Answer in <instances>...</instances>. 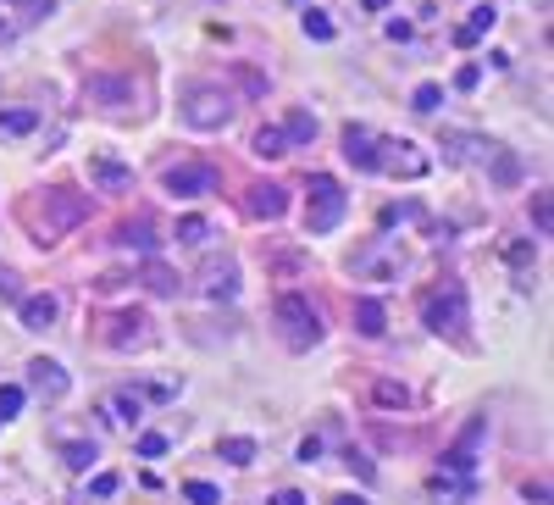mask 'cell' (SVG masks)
Instances as JSON below:
<instances>
[{
    "label": "cell",
    "mask_w": 554,
    "mask_h": 505,
    "mask_svg": "<svg viewBox=\"0 0 554 505\" xmlns=\"http://www.w3.org/2000/svg\"><path fill=\"white\" fill-rule=\"evenodd\" d=\"M89 211H94V200L89 195H78V189H67V183H56V189H45V217L34 223V244H56L67 228H78V223H89Z\"/></svg>",
    "instance_id": "6da1fadb"
},
{
    "label": "cell",
    "mask_w": 554,
    "mask_h": 505,
    "mask_svg": "<svg viewBox=\"0 0 554 505\" xmlns=\"http://www.w3.org/2000/svg\"><path fill=\"white\" fill-rule=\"evenodd\" d=\"M305 195H311V206H305V234H333V228L344 223V211H349L344 183L328 178V173H311V178H305Z\"/></svg>",
    "instance_id": "7a4b0ae2"
},
{
    "label": "cell",
    "mask_w": 554,
    "mask_h": 505,
    "mask_svg": "<svg viewBox=\"0 0 554 505\" xmlns=\"http://www.w3.org/2000/svg\"><path fill=\"white\" fill-rule=\"evenodd\" d=\"M233 94L227 89H216V84H200V89H189L183 94V122L189 128H200V134H216V128H227L233 122Z\"/></svg>",
    "instance_id": "3957f363"
},
{
    "label": "cell",
    "mask_w": 554,
    "mask_h": 505,
    "mask_svg": "<svg viewBox=\"0 0 554 505\" xmlns=\"http://www.w3.org/2000/svg\"><path fill=\"white\" fill-rule=\"evenodd\" d=\"M277 328H283V339L295 344V350H311V344H321V311L300 289H288L277 300Z\"/></svg>",
    "instance_id": "277c9868"
},
{
    "label": "cell",
    "mask_w": 554,
    "mask_h": 505,
    "mask_svg": "<svg viewBox=\"0 0 554 505\" xmlns=\"http://www.w3.org/2000/svg\"><path fill=\"white\" fill-rule=\"evenodd\" d=\"M421 317H427V328H433V333L466 339V328H471L466 289H461V283H444V289H433V295H427V306H421Z\"/></svg>",
    "instance_id": "5b68a950"
},
{
    "label": "cell",
    "mask_w": 554,
    "mask_h": 505,
    "mask_svg": "<svg viewBox=\"0 0 554 505\" xmlns=\"http://www.w3.org/2000/svg\"><path fill=\"white\" fill-rule=\"evenodd\" d=\"M84 101L89 106H106V111H128L139 101V84L128 73H89L84 78Z\"/></svg>",
    "instance_id": "8992f818"
},
{
    "label": "cell",
    "mask_w": 554,
    "mask_h": 505,
    "mask_svg": "<svg viewBox=\"0 0 554 505\" xmlns=\"http://www.w3.org/2000/svg\"><path fill=\"white\" fill-rule=\"evenodd\" d=\"M377 173H394V178H427L433 162L421 155V145L410 139H377Z\"/></svg>",
    "instance_id": "52a82bcc"
},
{
    "label": "cell",
    "mask_w": 554,
    "mask_h": 505,
    "mask_svg": "<svg viewBox=\"0 0 554 505\" xmlns=\"http://www.w3.org/2000/svg\"><path fill=\"white\" fill-rule=\"evenodd\" d=\"M216 183H222V173H216L211 162H178V167H167V189H172V195H183V200L216 195Z\"/></svg>",
    "instance_id": "ba28073f"
},
{
    "label": "cell",
    "mask_w": 554,
    "mask_h": 505,
    "mask_svg": "<svg viewBox=\"0 0 554 505\" xmlns=\"http://www.w3.org/2000/svg\"><path fill=\"white\" fill-rule=\"evenodd\" d=\"M106 344H111V350H145V344H155L150 317H145V311H111V317H106Z\"/></svg>",
    "instance_id": "9c48e42d"
},
{
    "label": "cell",
    "mask_w": 554,
    "mask_h": 505,
    "mask_svg": "<svg viewBox=\"0 0 554 505\" xmlns=\"http://www.w3.org/2000/svg\"><path fill=\"white\" fill-rule=\"evenodd\" d=\"M200 289H206L211 300H233V295H239V261H233V256H211V261L200 267Z\"/></svg>",
    "instance_id": "30bf717a"
},
{
    "label": "cell",
    "mask_w": 554,
    "mask_h": 505,
    "mask_svg": "<svg viewBox=\"0 0 554 505\" xmlns=\"http://www.w3.org/2000/svg\"><path fill=\"white\" fill-rule=\"evenodd\" d=\"M89 178H94L101 195H128V189H134V167L117 162V155H89Z\"/></svg>",
    "instance_id": "8fae6325"
},
{
    "label": "cell",
    "mask_w": 554,
    "mask_h": 505,
    "mask_svg": "<svg viewBox=\"0 0 554 505\" xmlns=\"http://www.w3.org/2000/svg\"><path fill=\"white\" fill-rule=\"evenodd\" d=\"M28 389L45 394V400H61V394L73 389V377H67V367H61V361L40 356V361H28Z\"/></svg>",
    "instance_id": "7c38bea8"
},
{
    "label": "cell",
    "mask_w": 554,
    "mask_h": 505,
    "mask_svg": "<svg viewBox=\"0 0 554 505\" xmlns=\"http://www.w3.org/2000/svg\"><path fill=\"white\" fill-rule=\"evenodd\" d=\"M344 162L361 167V173H377V134L366 128V122H349L344 128Z\"/></svg>",
    "instance_id": "4fadbf2b"
},
{
    "label": "cell",
    "mask_w": 554,
    "mask_h": 505,
    "mask_svg": "<svg viewBox=\"0 0 554 505\" xmlns=\"http://www.w3.org/2000/svg\"><path fill=\"white\" fill-rule=\"evenodd\" d=\"M17 317H22L28 333H45V328H56V317H61V300H56V295H22V300H17Z\"/></svg>",
    "instance_id": "5bb4252c"
},
{
    "label": "cell",
    "mask_w": 554,
    "mask_h": 505,
    "mask_svg": "<svg viewBox=\"0 0 554 505\" xmlns=\"http://www.w3.org/2000/svg\"><path fill=\"white\" fill-rule=\"evenodd\" d=\"M283 211H288V189H283V183H250V217L277 223Z\"/></svg>",
    "instance_id": "9a60e30c"
},
{
    "label": "cell",
    "mask_w": 554,
    "mask_h": 505,
    "mask_svg": "<svg viewBox=\"0 0 554 505\" xmlns=\"http://www.w3.org/2000/svg\"><path fill=\"white\" fill-rule=\"evenodd\" d=\"M494 22H499V12H494V6H471V17H466L461 28H454V45H461V50H471V45L488 34V28H494Z\"/></svg>",
    "instance_id": "2e32d148"
},
{
    "label": "cell",
    "mask_w": 554,
    "mask_h": 505,
    "mask_svg": "<svg viewBox=\"0 0 554 505\" xmlns=\"http://www.w3.org/2000/svg\"><path fill=\"white\" fill-rule=\"evenodd\" d=\"M355 328H361L366 339H383V333H388V311H383V300H372V295L355 300Z\"/></svg>",
    "instance_id": "e0dca14e"
},
{
    "label": "cell",
    "mask_w": 554,
    "mask_h": 505,
    "mask_svg": "<svg viewBox=\"0 0 554 505\" xmlns=\"http://www.w3.org/2000/svg\"><path fill=\"white\" fill-rule=\"evenodd\" d=\"M444 150H449V162H488V139H477V134H444Z\"/></svg>",
    "instance_id": "ac0fdd59"
},
{
    "label": "cell",
    "mask_w": 554,
    "mask_h": 505,
    "mask_svg": "<svg viewBox=\"0 0 554 505\" xmlns=\"http://www.w3.org/2000/svg\"><path fill=\"white\" fill-rule=\"evenodd\" d=\"M117 244H122V250H145V256H155L161 239H155V228H150V217H139V223H122V228H117Z\"/></svg>",
    "instance_id": "d6986e66"
},
{
    "label": "cell",
    "mask_w": 554,
    "mask_h": 505,
    "mask_svg": "<svg viewBox=\"0 0 554 505\" xmlns=\"http://www.w3.org/2000/svg\"><path fill=\"white\" fill-rule=\"evenodd\" d=\"M139 278H145V289H150V295H178V272H172L167 261H155V256L145 261V272H139Z\"/></svg>",
    "instance_id": "ffe728a7"
},
{
    "label": "cell",
    "mask_w": 554,
    "mask_h": 505,
    "mask_svg": "<svg viewBox=\"0 0 554 505\" xmlns=\"http://www.w3.org/2000/svg\"><path fill=\"white\" fill-rule=\"evenodd\" d=\"M216 456H222L227 466H255L260 445H255V439H216Z\"/></svg>",
    "instance_id": "44dd1931"
},
{
    "label": "cell",
    "mask_w": 554,
    "mask_h": 505,
    "mask_svg": "<svg viewBox=\"0 0 554 505\" xmlns=\"http://www.w3.org/2000/svg\"><path fill=\"white\" fill-rule=\"evenodd\" d=\"M372 400L383 405V412H405V405H410V389L394 384V377H377V384H372Z\"/></svg>",
    "instance_id": "7402d4cb"
},
{
    "label": "cell",
    "mask_w": 554,
    "mask_h": 505,
    "mask_svg": "<svg viewBox=\"0 0 554 505\" xmlns=\"http://www.w3.org/2000/svg\"><path fill=\"white\" fill-rule=\"evenodd\" d=\"M34 128H40V111H34V106L0 111V134H12V139H22V134H34Z\"/></svg>",
    "instance_id": "603a6c76"
},
{
    "label": "cell",
    "mask_w": 554,
    "mask_h": 505,
    "mask_svg": "<svg viewBox=\"0 0 554 505\" xmlns=\"http://www.w3.org/2000/svg\"><path fill=\"white\" fill-rule=\"evenodd\" d=\"M488 162H494V178L510 189V183H521V162H515V150H505V145H494L488 150Z\"/></svg>",
    "instance_id": "cb8c5ba5"
},
{
    "label": "cell",
    "mask_w": 554,
    "mask_h": 505,
    "mask_svg": "<svg viewBox=\"0 0 554 505\" xmlns=\"http://www.w3.org/2000/svg\"><path fill=\"white\" fill-rule=\"evenodd\" d=\"M250 150L260 155V162H277V155H288V139H283V128H260Z\"/></svg>",
    "instance_id": "d4e9b609"
},
{
    "label": "cell",
    "mask_w": 554,
    "mask_h": 505,
    "mask_svg": "<svg viewBox=\"0 0 554 505\" xmlns=\"http://www.w3.org/2000/svg\"><path fill=\"white\" fill-rule=\"evenodd\" d=\"M61 456H67V466H73V472H89L101 450H94V439H67V445H61Z\"/></svg>",
    "instance_id": "484cf974"
},
{
    "label": "cell",
    "mask_w": 554,
    "mask_h": 505,
    "mask_svg": "<svg viewBox=\"0 0 554 505\" xmlns=\"http://www.w3.org/2000/svg\"><path fill=\"white\" fill-rule=\"evenodd\" d=\"M283 139H288V145H311V139H316V117H311V111H288Z\"/></svg>",
    "instance_id": "4316f807"
},
{
    "label": "cell",
    "mask_w": 554,
    "mask_h": 505,
    "mask_svg": "<svg viewBox=\"0 0 554 505\" xmlns=\"http://www.w3.org/2000/svg\"><path fill=\"white\" fill-rule=\"evenodd\" d=\"M300 28H305V40H316V45H328V40L339 34L328 12H305V17H300Z\"/></svg>",
    "instance_id": "83f0119b"
},
{
    "label": "cell",
    "mask_w": 554,
    "mask_h": 505,
    "mask_svg": "<svg viewBox=\"0 0 554 505\" xmlns=\"http://www.w3.org/2000/svg\"><path fill=\"white\" fill-rule=\"evenodd\" d=\"M12 12H17V22H45V17H56V0H12Z\"/></svg>",
    "instance_id": "f1b7e54d"
},
{
    "label": "cell",
    "mask_w": 554,
    "mask_h": 505,
    "mask_svg": "<svg viewBox=\"0 0 554 505\" xmlns=\"http://www.w3.org/2000/svg\"><path fill=\"white\" fill-rule=\"evenodd\" d=\"M438 106H444V89H438V84H421V89L410 94V111H421V117H433Z\"/></svg>",
    "instance_id": "f546056e"
},
{
    "label": "cell",
    "mask_w": 554,
    "mask_h": 505,
    "mask_svg": "<svg viewBox=\"0 0 554 505\" xmlns=\"http://www.w3.org/2000/svg\"><path fill=\"white\" fill-rule=\"evenodd\" d=\"M206 234H211L206 217H183L178 223V244H206Z\"/></svg>",
    "instance_id": "4dcf8cb0"
},
{
    "label": "cell",
    "mask_w": 554,
    "mask_h": 505,
    "mask_svg": "<svg viewBox=\"0 0 554 505\" xmlns=\"http://www.w3.org/2000/svg\"><path fill=\"white\" fill-rule=\"evenodd\" d=\"M433 500H438V505H461V500H466V483H449L444 472H438V478H433Z\"/></svg>",
    "instance_id": "1f68e13d"
},
{
    "label": "cell",
    "mask_w": 554,
    "mask_h": 505,
    "mask_svg": "<svg viewBox=\"0 0 554 505\" xmlns=\"http://www.w3.org/2000/svg\"><path fill=\"white\" fill-rule=\"evenodd\" d=\"M183 494H189V505H222V489H216V483H200V478L183 483Z\"/></svg>",
    "instance_id": "d6a6232c"
},
{
    "label": "cell",
    "mask_w": 554,
    "mask_h": 505,
    "mask_svg": "<svg viewBox=\"0 0 554 505\" xmlns=\"http://www.w3.org/2000/svg\"><path fill=\"white\" fill-rule=\"evenodd\" d=\"M167 450H172V439H167V433H139V456H145V461L167 456Z\"/></svg>",
    "instance_id": "836d02e7"
},
{
    "label": "cell",
    "mask_w": 554,
    "mask_h": 505,
    "mask_svg": "<svg viewBox=\"0 0 554 505\" xmlns=\"http://www.w3.org/2000/svg\"><path fill=\"white\" fill-rule=\"evenodd\" d=\"M17 412H22V389L17 384H0V422L17 417Z\"/></svg>",
    "instance_id": "e575fe53"
},
{
    "label": "cell",
    "mask_w": 554,
    "mask_h": 505,
    "mask_svg": "<svg viewBox=\"0 0 554 505\" xmlns=\"http://www.w3.org/2000/svg\"><path fill=\"white\" fill-rule=\"evenodd\" d=\"M532 223H538V234H549V228H554V206H549V195H543V189L532 195Z\"/></svg>",
    "instance_id": "d590c367"
},
{
    "label": "cell",
    "mask_w": 554,
    "mask_h": 505,
    "mask_svg": "<svg viewBox=\"0 0 554 505\" xmlns=\"http://www.w3.org/2000/svg\"><path fill=\"white\" fill-rule=\"evenodd\" d=\"M505 261H510V267H521V278H527V261H532V250L521 244V239H510V244H505Z\"/></svg>",
    "instance_id": "8d00e7d4"
},
{
    "label": "cell",
    "mask_w": 554,
    "mask_h": 505,
    "mask_svg": "<svg viewBox=\"0 0 554 505\" xmlns=\"http://www.w3.org/2000/svg\"><path fill=\"white\" fill-rule=\"evenodd\" d=\"M0 300H22V278L12 267H0Z\"/></svg>",
    "instance_id": "74e56055"
},
{
    "label": "cell",
    "mask_w": 554,
    "mask_h": 505,
    "mask_svg": "<svg viewBox=\"0 0 554 505\" xmlns=\"http://www.w3.org/2000/svg\"><path fill=\"white\" fill-rule=\"evenodd\" d=\"M111 422H139V394H117V417Z\"/></svg>",
    "instance_id": "f35d334b"
},
{
    "label": "cell",
    "mask_w": 554,
    "mask_h": 505,
    "mask_svg": "<svg viewBox=\"0 0 554 505\" xmlns=\"http://www.w3.org/2000/svg\"><path fill=\"white\" fill-rule=\"evenodd\" d=\"M122 489V478H117V472H101V478H94V494H101V500H111Z\"/></svg>",
    "instance_id": "ab89813d"
},
{
    "label": "cell",
    "mask_w": 554,
    "mask_h": 505,
    "mask_svg": "<svg viewBox=\"0 0 554 505\" xmlns=\"http://www.w3.org/2000/svg\"><path fill=\"white\" fill-rule=\"evenodd\" d=\"M477 78H482V67H477V61H466V67L454 73V84H461V89H477Z\"/></svg>",
    "instance_id": "60d3db41"
},
{
    "label": "cell",
    "mask_w": 554,
    "mask_h": 505,
    "mask_svg": "<svg viewBox=\"0 0 554 505\" xmlns=\"http://www.w3.org/2000/svg\"><path fill=\"white\" fill-rule=\"evenodd\" d=\"M349 472H361V478H366V483H372V478H377V466H372V461H366V456H355V450H349Z\"/></svg>",
    "instance_id": "b9f144b4"
},
{
    "label": "cell",
    "mask_w": 554,
    "mask_h": 505,
    "mask_svg": "<svg viewBox=\"0 0 554 505\" xmlns=\"http://www.w3.org/2000/svg\"><path fill=\"white\" fill-rule=\"evenodd\" d=\"M272 267H277V272H300L305 261H300V256H272Z\"/></svg>",
    "instance_id": "7bdbcfd3"
},
{
    "label": "cell",
    "mask_w": 554,
    "mask_h": 505,
    "mask_svg": "<svg viewBox=\"0 0 554 505\" xmlns=\"http://www.w3.org/2000/svg\"><path fill=\"white\" fill-rule=\"evenodd\" d=\"M316 456H321V439H305V445H300V461H305V466H311V461H316Z\"/></svg>",
    "instance_id": "ee69618b"
},
{
    "label": "cell",
    "mask_w": 554,
    "mask_h": 505,
    "mask_svg": "<svg viewBox=\"0 0 554 505\" xmlns=\"http://www.w3.org/2000/svg\"><path fill=\"white\" fill-rule=\"evenodd\" d=\"M272 505H305V500H300V494H295V489H283V494H277V500H272Z\"/></svg>",
    "instance_id": "f6af8a7d"
},
{
    "label": "cell",
    "mask_w": 554,
    "mask_h": 505,
    "mask_svg": "<svg viewBox=\"0 0 554 505\" xmlns=\"http://www.w3.org/2000/svg\"><path fill=\"white\" fill-rule=\"evenodd\" d=\"M333 505H366V500H361V494H339Z\"/></svg>",
    "instance_id": "bcb514c9"
},
{
    "label": "cell",
    "mask_w": 554,
    "mask_h": 505,
    "mask_svg": "<svg viewBox=\"0 0 554 505\" xmlns=\"http://www.w3.org/2000/svg\"><path fill=\"white\" fill-rule=\"evenodd\" d=\"M361 6H366V12H388V0H361Z\"/></svg>",
    "instance_id": "7dc6e473"
},
{
    "label": "cell",
    "mask_w": 554,
    "mask_h": 505,
    "mask_svg": "<svg viewBox=\"0 0 554 505\" xmlns=\"http://www.w3.org/2000/svg\"><path fill=\"white\" fill-rule=\"evenodd\" d=\"M6 40H12V22H6V17H0V45H6Z\"/></svg>",
    "instance_id": "c3c4849f"
}]
</instances>
